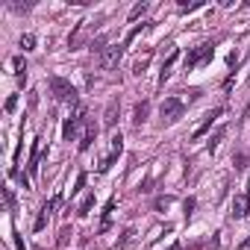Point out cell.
I'll return each instance as SVG.
<instances>
[{
    "instance_id": "1",
    "label": "cell",
    "mask_w": 250,
    "mask_h": 250,
    "mask_svg": "<svg viewBox=\"0 0 250 250\" xmlns=\"http://www.w3.org/2000/svg\"><path fill=\"white\" fill-rule=\"evenodd\" d=\"M183 100L180 97H165L162 106H159V115H162V124H177L183 118Z\"/></svg>"
},
{
    "instance_id": "2",
    "label": "cell",
    "mask_w": 250,
    "mask_h": 250,
    "mask_svg": "<svg viewBox=\"0 0 250 250\" xmlns=\"http://www.w3.org/2000/svg\"><path fill=\"white\" fill-rule=\"evenodd\" d=\"M50 88H53L56 100H65V103H77V88H74L68 80H62V77H50Z\"/></svg>"
},
{
    "instance_id": "3",
    "label": "cell",
    "mask_w": 250,
    "mask_h": 250,
    "mask_svg": "<svg viewBox=\"0 0 250 250\" xmlns=\"http://www.w3.org/2000/svg\"><path fill=\"white\" fill-rule=\"evenodd\" d=\"M83 121H85V109L77 106L74 115H68L65 124H62V136H65V142H74V136H77V130H80V124H83Z\"/></svg>"
},
{
    "instance_id": "4",
    "label": "cell",
    "mask_w": 250,
    "mask_h": 250,
    "mask_svg": "<svg viewBox=\"0 0 250 250\" xmlns=\"http://www.w3.org/2000/svg\"><path fill=\"white\" fill-rule=\"evenodd\" d=\"M212 56H215V44H200L197 50H191V53L186 56V68H188V71H191V68H200V65H206Z\"/></svg>"
},
{
    "instance_id": "5",
    "label": "cell",
    "mask_w": 250,
    "mask_h": 250,
    "mask_svg": "<svg viewBox=\"0 0 250 250\" xmlns=\"http://www.w3.org/2000/svg\"><path fill=\"white\" fill-rule=\"evenodd\" d=\"M121 53H124V44H112V47H106V50L100 53V68H103V71H112V68L121 62Z\"/></svg>"
},
{
    "instance_id": "6",
    "label": "cell",
    "mask_w": 250,
    "mask_h": 250,
    "mask_svg": "<svg viewBox=\"0 0 250 250\" xmlns=\"http://www.w3.org/2000/svg\"><path fill=\"white\" fill-rule=\"evenodd\" d=\"M121 150H124V139H121V133H115V136H112V150H109V156L100 162V168H97V171H100V174H106V171L115 165V159L121 156Z\"/></svg>"
},
{
    "instance_id": "7",
    "label": "cell",
    "mask_w": 250,
    "mask_h": 250,
    "mask_svg": "<svg viewBox=\"0 0 250 250\" xmlns=\"http://www.w3.org/2000/svg\"><path fill=\"white\" fill-rule=\"evenodd\" d=\"M221 112H224V109L218 106V109H212V112H206V115H203V124H200V127L191 133V139H194V142H197V139H203V136L209 133V127L215 124V118H221Z\"/></svg>"
},
{
    "instance_id": "8",
    "label": "cell",
    "mask_w": 250,
    "mask_h": 250,
    "mask_svg": "<svg viewBox=\"0 0 250 250\" xmlns=\"http://www.w3.org/2000/svg\"><path fill=\"white\" fill-rule=\"evenodd\" d=\"M250 212V197L247 194H235L232 197V218H244Z\"/></svg>"
},
{
    "instance_id": "9",
    "label": "cell",
    "mask_w": 250,
    "mask_h": 250,
    "mask_svg": "<svg viewBox=\"0 0 250 250\" xmlns=\"http://www.w3.org/2000/svg\"><path fill=\"white\" fill-rule=\"evenodd\" d=\"M147 112H150V103L147 100L136 103V112H133V124H136V127H142V124L147 121Z\"/></svg>"
},
{
    "instance_id": "10",
    "label": "cell",
    "mask_w": 250,
    "mask_h": 250,
    "mask_svg": "<svg viewBox=\"0 0 250 250\" xmlns=\"http://www.w3.org/2000/svg\"><path fill=\"white\" fill-rule=\"evenodd\" d=\"M118 109H121V103H118V100H112V103L106 106V112H103V124H106V127H115V121H118Z\"/></svg>"
},
{
    "instance_id": "11",
    "label": "cell",
    "mask_w": 250,
    "mask_h": 250,
    "mask_svg": "<svg viewBox=\"0 0 250 250\" xmlns=\"http://www.w3.org/2000/svg\"><path fill=\"white\" fill-rule=\"evenodd\" d=\"M94 139H97V127H94V124H85V133H83V142H80V150H88V147L94 145Z\"/></svg>"
},
{
    "instance_id": "12",
    "label": "cell",
    "mask_w": 250,
    "mask_h": 250,
    "mask_svg": "<svg viewBox=\"0 0 250 250\" xmlns=\"http://www.w3.org/2000/svg\"><path fill=\"white\" fill-rule=\"evenodd\" d=\"M39 142H42V139H36V142H33V150H30V165H27V168H30V174H36V171H39Z\"/></svg>"
},
{
    "instance_id": "13",
    "label": "cell",
    "mask_w": 250,
    "mask_h": 250,
    "mask_svg": "<svg viewBox=\"0 0 250 250\" xmlns=\"http://www.w3.org/2000/svg\"><path fill=\"white\" fill-rule=\"evenodd\" d=\"M47 221H50V212H47V209L42 206V212H39V218H36V224H33V229H36V232H42V229L47 227Z\"/></svg>"
},
{
    "instance_id": "14",
    "label": "cell",
    "mask_w": 250,
    "mask_h": 250,
    "mask_svg": "<svg viewBox=\"0 0 250 250\" xmlns=\"http://www.w3.org/2000/svg\"><path fill=\"white\" fill-rule=\"evenodd\" d=\"M147 65H150V53H145V56H142V59H139V62H136V65H133V74H136V77H142V74H145V68H147Z\"/></svg>"
},
{
    "instance_id": "15",
    "label": "cell",
    "mask_w": 250,
    "mask_h": 250,
    "mask_svg": "<svg viewBox=\"0 0 250 250\" xmlns=\"http://www.w3.org/2000/svg\"><path fill=\"white\" fill-rule=\"evenodd\" d=\"M91 206H94V194H85V197H83V203H80V209H77V215H88V212H91Z\"/></svg>"
},
{
    "instance_id": "16",
    "label": "cell",
    "mask_w": 250,
    "mask_h": 250,
    "mask_svg": "<svg viewBox=\"0 0 250 250\" xmlns=\"http://www.w3.org/2000/svg\"><path fill=\"white\" fill-rule=\"evenodd\" d=\"M147 27H150V24H136V27H133V30H130V33H127V39H124V47H127V44H130V42H133V39H136V36H139V33H145V30H147Z\"/></svg>"
},
{
    "instance_id": "17",
    "label": "cell",
    "mask_w": 250,
    "mask_h": 250,
    "mask_svg": "<svg viewBox=\"0 0 250 250\" xmlns=\"http://www.w3.org/2000/svg\"><path fill=\"white\" fill-rule=\"evenodd\" d=\"M200 6H203V0H191V3H188V0H180V12H194Z\"/></svg>"
},
{
    "instance_id": "18",
    "label": "cell",
    "mask_w": 250,
    "mask_h": 250,
    "mask_svg": "<svg viewBox=\"0 0 250 250\" xmlns=\"http://www.w3.org/2000/svg\"><path fill=\"white\" fill-rule=\"evenodd\" d=\"M224 136H227V130H224V127H218V130H215V136L209 139V150H218V145H221V139H224Z\"/></svg>"
},
{
    "instance_id": "19",
    "label": "cell",
    "mask_w": 250,
    "mask_h": 250,
    "mask_svg": "<svg viewBox=\"0 0 250 250\" xmlns=\"http://www.w3.org/2000/svg\"><path fill=\"white\" fill-rule=\"evenodd\" d=\"M145 12H147V3H136V6L130 9V21H139Z\"/></svg>"
},
{
    "instance_id": "20",
    "label": "cell",
    "mask_w": 250,
    "mask_h": 250,
    "mask_svg": "<svg viewBox=\"0 0 250 250\" xmlns=\"http://www.w3.org/2000/svg\"><path fill=\"white\" fill-rule=\"evenodd\" d=\"M88 47H91L94 53H103V50H106V39H103V36H97V39H91V42H88Z\"/></svg>"
},
{
    "instance_id": "21",
    "label": "cell",
    "mask_w": 250,
    "mask_h": 250,
    "mask_svg": "<svg viewBox=\"0 0 250 250\" xmlns=\"http://www.w3.org/2000/svg\"><path fill=\"white\" fill-rule=\"evenodd\" d=\"M21 47H24V50H36V36H33V33L21 36Z\"/></svg>"
},
{
    "instance_id": "22",
    "label": "cell",
    "mask_w": 250,
    "mask_h": 250,
    "mask_svg": "<svg viewBox=\"0 0 250 250\" xmlns=\"http://www.w3.org/2000/svg\"><path fill=\"white\" fill-rule=\"evenodd\" d=\"M85 180H88L85 174H77V183H74V188H71V194H77V191H83V188H85Z\"/></svg>"
},
{
    "instance_id": "23",
    "label": "cell",
    "mask_w": 250,
    "mask_h": 250,
    "mask_svg": "<svg viewBox=\"0 0 250 250\" xmlns=\"http://www.w3.org/2000/svg\"><path fill=\"white\" fill-rule=\"evenodd\" d=\"M3 200H6V209H15V194H12V188L3 191Z\"/></svg>"
},
{
    "instance_id": "24",
    "label": "cell",
    "mask_w": 250,
    "mask_h": 250,
    "mask_svg": "<svg viewBox=\"0 0 250 250\" xmlns=\"http://www.w3.org/2000/svg\"><path fill=\"white\" fill-rule=\"evenodd\" d=\"M68 238H71V229H68V227H62V232H59V241H56V244H59V247H65V244H68Z\"/></svg>"
},
{
    "instance_id": "25",
    "label": "cell",
    "mask_w": 250,
    "mask_h": 250,
    "mask_svg": "<svg viewBox=\"0 0 250 250\" xmlns=\"http://www.w3.org/2000/svg\"><path fill=\"white\" fill-rule=\"evenodd\" d=\"M244 168H247V156L238 153V156H235V171H244Z\"/></svg>"
},
{
    "instance_id": "26",
    "label": "cell",
    "mask_w": 250,
    "mask_h": 250,
    "mask_svg": "<svg viewBox=\"0 0 250 250\" xmlns=\"http://www.w3.org/2000/svg\"><path fill=\"white\" fill-rule=\"evenodd\" d=\"M12 9H15V12H30L33 3H12Z\"/></svg>"
},
{
    "instance_id": "27",
    "label": "cell",
    "mask_w": 250,
    "mask_h": 250,
    "mask_svg": "<svg viewBox=\"0 0 250 250\" xmlns=\"http://www.w3.org/2000/svg\"><path fill=\"white\" fill-rule=\"evenodd\" d=\"M15 106H18V94H12V97H9V100H6V112H12V109H15Z\"/></svg>"
},
{
    "instance_id": "28",
    "label": "cell",
    "mask_w": 250,
    "mask_h": 250,
    "mask_svg": "<svg viewBox=\"0 0 250 250\" xmlns=\"http://www.w3.org/2000/svg\"><path fill=\"white\" fill-rule=\"evenodd\" d=\"M12 235H15V247H18V250H27V244H24V238H21L18 232H12Z\"/></svg>"
},
{
    "instance_id": "29",
    "label": "cell",
    "mask_w": 250,
    "mask_h": 250,
    "mask_svg": "<svg viewBox=\"0 0 250 250\" xmlns=\"http://www.w3.org/2000/svg\"><path fill=\"white\" fill-rule=\"evenodd\" d=\"M247 247H250V238H244V241L238 244V250H247Z\"/></svg>"
},
{
    "instance_id": "30",
    "label": "cell",
    "mask_w": 250,
    "mask_h": 250,
    "mask_svg": "<svg viewBox=\"0 0 250 250\" xmlns=\"http://www.w3.org/2000/svg\"><path fill=\"white\" fill-rule=\"evenodd\" d=\"M244 194H247V197H250V177H247V191H244Z\"/></svg>"
},
{
    "instance_id": "31",
    "label": "cell",
    "mask_w": 250,
    "mask_h": 250,
    "mask_svg": "<svg viewBox=\"0 0 250 250\" xmlns=\"http://www.w3.org/2000/svg\"><path fill=\"white\" fill-rule=\"evenodd\" d=\"M174 250H180V247H174Z\"/></svg>"
}]
</instances>
